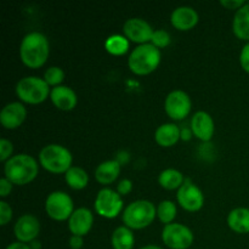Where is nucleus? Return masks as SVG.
<instances>
[{
  "instance_id": "f257e3e1",
  "label": "nucleus",
  "mask_w": 249,
  "mask_h": 249,
  "mask_svg": "<svg viewBox=\"0 0 249 249\" xmlns=\"http://www.w3.org/2000/svg\"><path fill=\"white\" fill-rule=\"evenodd\" d=\"M50 53L48 36L38 31L27 33L19 44V57L24 66L29 68H40L45 65Z\"/></svg>"
},
{
  "instance_id": "f03ea898",
  "label": "nucleus",
  "mask_w": 249,
  "mask_h": 249,
  "mask_svg": "<svg viewBox=\"0 0 249 249\" xmlns=\"http://www.w3.org/2000/svg\"><path fill=\"white\" fill-rule=\"evenodd\" d=\"M39 173L38 160L27 153H18L4 163V174L14 185L23 186L36 178Z\"/></svg>"
},
{
  "instance_id": "7ed1b4c3",
  "label": "nucleus",
  "mask_w": 249,
  "mask_h": 249,
  "mask_svg": "<svg viewBox=\"0 0 249 249\" xmlns=\"http://www.w3.org/2000/svg\"><path fill=\"white\" fill-rule=\"evenodd\" d=\"M162 60V53L153 44L138 45L128 57V66L133 73L138 75H146L157 70Z\"/></svg>"
},
{
  "instance_id": "20e7f679",
  "label": "nucleus",
  "mask_w": 249,
  "mask_h": 249,
  "mask_svg": "<svg viewBox=\"0 0 249 249\" xmlns=\"http://www.w3.org/2000/svg\"><path fill=\"white\" fill-rule=\"evenodd\" d=\"M157 216V207L147 199H136L124 208L122 220L131 230H141L153 223Z\"/></svg>"
},
{
  "instance_id": "39448f33",
  "label": "nucleus",
  "mask_w": 249,
  "mask_h": 249,
  "mask_svg": "<svg viewBox=\"0 0 249 249\" xmlns=\"http://www.w3.org/2000/svg\"><path fill=\"white\" fill-rule=\"evenodd\" d=\"M39 163L48 172L53 174H65L73 163L71 151L60 143H49L39 152Z\"/></svg>"
},
{
  "instance_id": "423d86ee",
  "label": "nucleus",
  "mask_w": 249,
  "mask_h": 249,
  "mask_svg": "<svg viewBox=\"0 0 249 249\" xmlns=\"http://www.w3.org/2000/svg\"><path fill=\"white\" fill-rule=\"evenodd\" d=\"M17 97L29 105H38L50 96L51 89L44 78L36 75L23 77L16 83L15 87Z\"/></svg>"
},
{
  "instance_id": "0eeeda50",
  "label": "nucleus",
  "mask_w": 249,
  "mask_h": 249,
  "mask_svg": "<svg viewBox=\"0 0 249 249\" xmlns=\"http://www.w3.org/2000/svg\"><path fill=\"white\" fill-rule=\"evenodd\" d=\"M94 207L100 216L106 219H114L123 213L124 202L116 190L104 187L100 190L95 198Z\"/></svg>"
},
{
  "instance_id": "6e6552de",
  "label": "nucleus",
  "mask_w": 249,
  "mask_h": 249,
  "mask_svg": "<svg viewBox=\"0 0 249 249\" xmlns=\"http://www.w3.org/2000/svg\"><path fill=\"white\" fill-rule=\"evenodd\" d=\"M45 212L56 221L68 220L74 212L72 197L65 191L51 192L45 199Z\"/></svg>"
},
{
  "instance_id": "1a4fd4ad",
  "label": "nucleus",
  "mask_w": 249,
  "mask_h": 249,
  "mask_svg": "<svg viewBox=\"0 0 249 249\" xmlns=\"http://www.w3.org/2000/svg\"><path fill=\"white\" fill-rule=\"evenodd\" d=\"M162 241L170 249H189L195 241V235L189 226L180 223L164 225Z\"/></svg>"
},
{
  "instance_id": "9d476101",
  "label": "nucleus",
  "mask_w": 249,
  "mask_h": 249,
  "mask_svg": "<svg viewBox=\"0 0 249 249\" xmlns=\"http://www.w3.org/2000/svg\"><path fill=\"white\" fill-rule=\"evenodd\" d=\"M192 101L190 95L184 90H173L164 100L165 113L174 121H182L190 114Z\"/></svg>"
},
{
  "instance_id": "9b49d317",
  "label": "nucleus",
  "mask_w": 249,
  "mask_h": 249,
  "mask_svg": "<svg viewBox=\"0 0 249 249\" xmlns=\"http://www.w3.org/2000/svg\"><path fill=\"white\" fill-rule=\"evenodd\" d=\"M178 203L187 212H198L204 204V195L202 190L190 179L185 180L182 186L178 190Z\"/></svg>"
},
{
  "instance_id": "f8f14e48",
  "label": "nucleus",
  "mask_w": 249,
  "mask_h": 249,
  "mask_svg": "<svg viewBox=\"0 0 249 249\" xmlns=\"http://www.w3.org/2000/svg\"><path fill=\"white\" fill-rule=\"evenodd\" d=\"M123 32L129 40L141 45L151 41L155 29L146 19L140 17H131L123 24Z\"/></svg>"
},
{
  "instance_id": "ddd939ff",
  "label": "nucleus",
  "mask_w": 249,
  "mask_h": 249,
  "mask_svg": "<svg viewBox=\"0 0 249 249\" xmlns=\"http://www.w3.org/2000/svg\"><path fill=\"white\" fill-rule=\"evenodd\" d=\"M14 233L18 242L29 245L40 233V221L33 214H23L15 223Z\"/></svg>"
},
{
  "instance_id": "4468645a",
  "label": "nucleus",
  "mask_w": 249,
  "mask_h": 249,
  "mask_svg": "<svg viewBox=\"0 0 249 249\" xmlns=\"http://www.w3.org/2000/svg\"><path fill=\"white\" fill-rule=\"evenodd\" d=\"M192 133L203 142H208L213 139L215 125H214L213 117L206 111H197L192 116L191 123H190Z\"/></svg>"
},
{
  "instance_id": "2eb2a0df",
  "label": "nucleus",
  "mask_w": 249,
  "mask_h": 249,
  "mask_svg": "<svg viewBox=\"0 0 249 249\" xmlns=\"http://www.w3.org/2000/svg\"><path fill=\"white\" fill-rule=\"evenodd\" d=\"M27 118V108L22 102L15 101L5 105L0 112V123L5 129H17Z\"/></svg>"
},
{
  "instance_id": "dca6fc26",
  "label": "nucleus",
  "mask_w": 249,
  "mask_h": 249,
  "mask_svg": "<svg viewBox=\"0 0 249 249\" xmlns=\"http://www.w3.org/2000/svg\"><path fill=\"white\" fill-rule=\"evenodd\" d=\"M92 224H94V214L85 207L74 209L71 218L68 219V229H70L71 233L82 236V237L90 232Z\"/></svg>"
},
{
  "instance_id": "f3484780",
  "label": "nucleus",
  "mask_w": 249,
  "mask_h": 249,
  "mask_svg": "<svg viewBox=\"0 0 249 249\" xmlns=\"http://www.w3.org/2000/svg\"><path fill=\"white\" fill-rule=\"evenodd\" d=\"M199 21V15L192 6L175 7L170 15V22L179 31H190L194 28Z\"/></svg>"
},
{
  "instance_id": "a211bd4d",
  "label": "nucleus",
  "mask_w": 249,
  "mask_h": 249,
  "mask_svg": "<svg viewBox=\"0 0 249 249\" xmlns=\"http://www.w3.org/2000/svg\"><path fill=\"white\" fill-rule=\"evenodd\" d=\"M50 100L58 109L72 111L78 104V96L72 88L67 85H58L51 89Z\"/></svg>"
},
{
  "instance_id": "6ab92c4d",
  "label": "nucleus",
  "mask_w": 249,
  "mask_h": 249,
  "mask_svg": "<svg viewBox=\"0 0 249 249\" xmlns=\"http://www.w3.org/2000/svg\"><path fill=\"white\" fill-rule=\"evenodd\" d=\"M181 139V129L175 123L160 124L155 131V140L162 147H172Z\"/></svg>"
},
{
  "instance_id": "aec40b11",
  "label": "nucleus",
  "mask_w": 249,
  "mask_h": 249,
  "mask_svg": "<svg viewBox=\"0 0 249 249\" xmlns=\"http://www.w3.org/2000/svg\"><path fill=\"white\" fill-rule=\"evenodd\" d=\"M121 174V163L117 160H104L95 169V179L101 185H109Z\"/></svg>"
},
{
  "instance_id": "412c9836",
  "label": "nucleus",
  "mask_w": 249,
  "mask_h": 249,
  "mask_svg": "<svg viewBox=\"0 0 249 249\" xmlns=\"http://www.w3.org/2000/svg\"><path fill=\"white\" fill-rule=\"evenodd\" d=\"M228 225L233 232L249 233V208L237 207L228 214Z\"/></svg>"
},
{
  "instance_id": "4be33fe9",
  "label": "nucleus",
  "mask_w": 249,
  "mask_h": 249,
  "mask_svg": "<svg viewBox=\"0 0 249 249\" xmlns=\"http://www.w3.org/2000/svg\"><path fill=\"white\" fill-rule=\"evenodd\" d=\"M232 31L238 39L249 41V2H246L235 12Z\"/></svg>"
},
{
  "instance_id": "5701e85b",
  "label": "nucleus",
  "mask_w": 249,
  "mask_h": 249,
  "mask_svg": "<svg viewBox=\"0 0 249 249\" xmlns=\"http://www.w3.org/2000/svg\"><path fill=\"white\" fill-rule=\"evenodd\" d=\"M111 245L113 249H133L135 246V236L128 226H118L111 236Z\"/></svg>"
},
{
  "instance_id": "b1692460",
  "label": "nucleus",
  "mask_w": 249,
  "mask_h": 249,
  "mask_svg": "<svg viewBox=\"0 0 249 249\" xmlns=\"http://www.w3.org/2000/svg\"><path fill=\"white\" fill-rule=\"evenodd\" d=\"M185 177L180 170L175 169V168H167V169L162 170L158 175V182L160 186L165 190H179L185 182Z\"/></svg>"
},
{
  "instance_id": "393cba45",
  "label": "nucleus",
  "mask_w": 249,
  "mask_h": 249,
  "mask_svg": "<svg viewBox=\"0 0 249 249\" xmlns=\"http://www.w3.org/2000/svg\"><path fill=\"white\" fill-rule=\"evenodd\" d=\"M65 180L71 189L83 190L88 186L89 175L85 172L84 168L78 167V165H72V167L65 173Z\"/></svg>"
},
{
  "instance_id": "a878e982",
  "label": "nucleus",
  "mask_w": 249,
  "mask_h": 249,
  "mask_svg": "<svg viewBox=\"0 0 249 249\" xmlns=\"http://www.w3.org/2000/svg\"><path fill=\"white\" fill-rule=\"evenodd\" d=\"M105 49L111 55H124L129 50V39L121 34H112L105 41Z\"/></svg>"
},
{
  "instance_id": "bb28decb",
  "label": "nucleus",
  "mask_w": 249,
  "mask_h": 249,
  "mask_svg": "<svg viewBox=\"0 0 249 249\" xmlns=\"http://www.w3.org/2000/svg\"><path fill=\"white\" fill-rule=\"evenodd\" d=\"M178 208L175 203L170 199H164V201L160 202L157 206V216L164 225L174 223L175 218H177Z\"/></svg>"
},
{
  "instance_id": "cd10ccee",
  "label": "nucleus",
  "mask_w": 249,
  "mask_h": 249,
  "mask_svg": "<svg viewBox=\"0 0 249 249\" xmlns=\"http://www.w3.org/2000/svg\"><path fill=\"white\" fill-rule=\"evenodd\" d=\"M44 80L49 84V87H58L62 85L61 83L65 80V72L58 66H51L44 72Z\"/></svg>"
},
{
  "instance_id": "c85d7f7f",
  "label": "nucleus",
  "mask_w": 249,
  "mask_h": 249,
  "mask_svg": "<svg viewBox=\"0 0 249 249\" xmlns=\"http://www.w3.org/2000/svg\"><path fill=\"white\" fill-rule=\"evenodd\" d=\"M172 41V38H170V34L168 33L165 29H156L153 32L152 39H151V44L156 46L158 49H162L168 46Z\"/></svg>"
},
{
  "instance_id": "c756f323",
  "label": "nucleus",
  "mask_w": 249,
  "mask_h": 249,
  "mask_svg": "<svg viewBox=\"0 0 249 249\" xmlns=\"http://www.w3.org/2000/svg\"><path fill=\"white\" fill-rule=\"evenodd\" d=\"M12 216H14V212H12L11 206L6 201L1 199L0 201V225L5 226L9 224Z\"/></svg>"
},
{
  "instance_id": "7c9ffc66",
  "label": "nucleus",
  "mask_w": 249,
  "mask_h": 249,
  "mask_svg": "<svg viewBox=\"0 0 249 249\" xmlns=\"http://www.w3.org/2000/svg\"><path fill=\"white\" fill-rule=\"evenodd\" d=\"M12 152H14V145L10 140L2 138L0 140V160L1 162H6L12 157Z\"/></svg>"
},
{
  "instance_id": "2f4dec72",
  "label": "nucleus",
  "mask_w": 249,
  "mask_h": 249,
  "mask_svg": "<svg viewBox=\"0 0 249 249\" xmlns=\"http://www.w3.org/2000/svg\"><path fill=\"white\" fill-rule=\"evenodd\" d=\"M116 191L118 192L122 197L126 196V195H129L133 191V181L129 179H122L121 181L117 184Z\"/></svg>"
},
{
  "instance_id": "473e14b6",
  "label": "nucleus",
  "mask_w": 249,
  "mask_h": 249,
  "mask_svg": "<svg viewBox=\"0 0 249 249\" xmlns=\"http://www.w3.org/2000/svg\"><path fill=\"white\" fill-rule=\"evenodd\" d=\"M240 65L243 68V71L249 73V41L243 45L240 53Z\"/></svg>"
},
{
  "instance_id": "72a5a7b5",
  "label": "nucleus",
  "mask_w": 249,
  "mask_h": 249,
  "mask_svg": "<svg viewBox=\"0 0 249 249\" xmlns=\"http://www.w3.org/2000/svg\"><path fill=\"white\" fill-rule=\"evenodd\" d=\"M12 186H14V184L9 179H6L5 177L1 178L0 179V197L5 198V197L9 196L12 191Z\"/></svg>"
},
{
  "instance_id": "f704fd0d",
  "label": "nucleus",
  "mask_w": 249,
  "mask_h": 249,
  "mask_svg": "<svg viewBox=\"0 0 249 249\" xmlns=\"http://www.w3.org/2000/svg\"><path fill=\"white\" fill-rule=\"evenodd\" d=\"M245 4V0H220L221 6L226 7V9L229 10H236V11H237L240 7H242Z\"/></svg>"
},
{
  "instance_id": "c9c22d12",
  "label": "nucleus",
  "mask_w": 249,
  "mask_h": 249,
  "mask_svg": "<svg viewBox=\"0 0 249 249\" xmlns=\"http://www.w3.org/2000/svg\"><path fill=\"white\" fill-rule=\"evenodd\" d=\"M70 247L72 249H82L83 246H84V240H83L82 236H77V235H72L70 237Z\"/></svg>"
},
{
  "instance_id": "e433bc0d",
  "label": "nucleus",
  "mask_w": 249,
  "mask_h": 249,
  "mask_svg": "<svg viewBox=\"0 0 249 249\" xmlns=\"http://www.w3.org/2000/svg\"><path fill=\"white\" fill-rule=\"evenodd\" d=\"M5 249H32V248H31V246L27 245V243L18 242V241H16V242L10 243V245L7 246Z\"/></svg>"
},
{
  "instance_id": "4c0bfd02",
  "label": "nucleus",
  "mask_w": 249,
  "mask_h": 249,
  "mask_svg": "<svg viewBox=\"0 0 249 249\" xmlns=\"http://www.w3.org/2000/svg\"><path fill=\"white\" fill-rule=\"evenodd\" d=\"M194 135L191 128H182L181 129V140H190L191 136Z\"/></svg>"
},
{
  "instance_id": "58836bf2",
  "label": "nucleus",
  "mask_w": 249,
  "mask_h": 249,
  "mask_svg": "<svg viewBox=\"0 0 249 249\" xmlns=\"http://www.w3.org/2000/svg\"><path fill=\"white\" fill-rule=\"evenodd\" d=\"M29 246H31L32 249H40V242H38V241H33V242L29 243Z\"/></svg>"
},
{
  "instance_id": "ea45409f",
  "label": "nucleus",
  "mask_w": 249,
  "mask_h": 249,
  "mask_svg": "<svg viewBox=\"0 0 249 249\" xmlns=\"http://www.w3.org/2000/svg\"><path fill=\"white\" fill-rule=\"evenodd\" d=\"M140 249H163V248L156 245H147V246H143V247H141Z\"/></svg>"
}]
</instances>
